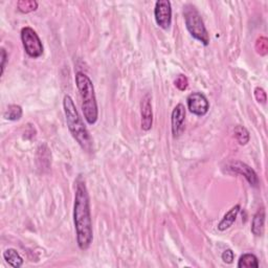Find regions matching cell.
<instances>
[{
  "label": "cell",
  "instance_id": "obj_1",
  "mask_svg": "<svg viewBox=\"0 0 268 268\" xmlns=\"http://www.w3.org/2000/svg\"><path fill=\"white\" fill-rule=\"evenodd\" d=\"M74 223L80 249H88L93 240L92 218L88 190L85 181L81 179V177L77 180L74 203Z\"/></svg>",
  "mask_w": 268,
  "mask_h": 268
},
{
  "label": "cell",
  "instance_id": "obj_2",
  "mask_svg": "<svg viewBox=\"0 0 268 268\" xmlns=\"http://www.w3.org/2000/svg\"><path fill=\"white\" fill-rule=\"evenodd\" d=\"M63 108L67 127L69 131H71L73 137L76 139L77 143L85 151V152L87 153L93 152L92 137L86 128L82 118H81V115L79 114L75 102L71 96L66 95L64 97Z\"/></svg>",
  "mask_w": 268,
  "mask_h": 268
},
{
  "label": "cell",
  "instance_id": "obj_3",
  "mask_svg": "<svg viewBox=\"0 0 268 268\" xmlns=\"http://www.w3.org/2000/svg\"><path fill=\"white\" fill-rule=\"evenodd\" d=\"M76 84L82 99L84 118L89 125H95L99 118V109L92 81L86 74L78 72L76 74Z\"/></svg>",
  "mask_w": 268,
  "mask_h": 268
},
{
  "label": "cell",
  "instance_id": "obj_4",
  "mask_svg": "<svg viewBox=\"0 0 268 268\" xmlns=\"http://www.w3.org/2000/svg\"><path fill=\"white\" fill-rule=\"evenodd\" d=\"M183 18L185 22L186 30L189 31L191 36L201 42L203 45H208L209 36L204 26V22L201 18V15L198 12L197 8L191 4L185 5L183 7Z\"/></svg>",
  "mask_w": 268,
  "mask_h": 268
},
{
  "label": "cell",
  "instance_id": "obj_5",
  "mask_svg": "<svg viewBox=\"0 0 268 268\" xmlns=\"http://www.w3.org/2000/svg\"><path fill=\"white\" fill-rule=\"evenodd\" d=\"M21 41L26 53L34 59L41 57L43 54V44L38 34L32 28L26 27L21 30Z\"/></svg>",
  "mask_w": 268,
  "mask_h": 268
},
{
  "label": "cell",
  "instance_id": "obj_6",
  "mask_svg": "<svg viewBox=\"0 0 268 268\" xmlns=\"http://www.w3.org/2000/svg\"><path fill=\"white\" fill-rule=\"evenodd\" d=\"M154 17L157 26L162 30H169L172 25V7L168 0H158L154 8Z\"/></svg>",
  "mask_w": 268,
  "mask_h": 268
},
{
  "label": "cell",
  "instance_id": "obj_7",
  "mask_svg": "<svg viewBox=\"0 0 268 268\" xmlns=\"http://www.w3.org/2000/svg\"><path fill=\"white\" fill-rule=\"evenodd\" d=\"M188 109L197 116H204L209 109V103L201 92H193L186 98Z\"/></svg>",
  "mask_w": 268,
  "mask_h": 268
},
{
  "label": "cell",
  "instance_id": "obj_8",
  "mask_svg": "<svg viewBox=\"0 0 268 268\" xmlns=\"http://www.w3.org/2000/svg\"><path fill=\"white\" fill-rule=\"evenodd\" d=\"M228 169L237 174H240V175H243L249 182V184L253 186V188H258L259 186L260 180H259L257 173H255L253 169H251L248 165L244 164V162L240 160H235V161H231L228 165Z\"/></svg>",
  "mask_w": 268,
  "mask_h": 268
},
{
  "label": "cell",
  "instance_id": "obj_9",
  "mask_svg": "<svg viewBox=\"0 0 268 268\" xmlns=\"http://www.w3.org/2000/svg\"><path fill=\"white\" fill-rule=\"evenodd\" d=\"M184 120H185V108L183 104L176 105V107L173 109L171 115V126H172V134L174 137H178L181 135L184 129Z\"/></svg>",
  "mask_w": 268,
  "mask_h": 268
},
{
  "label": "cell",
  "instance_id": "obj_10",
  "mask_svg": "<svg viewBox=\"0 0 268 268\" xmlns=\"http://www.w3.org/2000/svg\"><path fill=\"white\" fill-rule=\"evenodd\" d=\"M151 96L149 93L143 98L141 102V115H142V129L149 131L152 128L153 124V113L152 105H151Z\"/></svg>",
  "mask_w": 268,
  "mask_h": 268
},
{
  "label": "cell",
  "instance_id": "obj_11",
  "mask_svg": "<svg viewBox=\"0 0 268 268\" xmlns=\"http://www.w3.org/2000/svg\"><path fill=\"white\" fill-rule=\"evenodd\" d=\"M240 209H241L240 204H236L235 206H232L229 211L223 216L222 220L219 222L218 229L220 231H224L228 229L230 226H232V224L235 223V221L238 217V214L240 213Z\"/></svg>",
  "mask_w": 268,
  "mask_h": 268
},
{
  "label": "cell",
  "instance_id": "obj_12",
  "mask_svg": "<svg viewBox=\"0 0 268 268\" xmlns=\"http://www.w3.org/2000/svg\"><path fill=\"white\" fill-rule=\"evenodd\" d=\"M265 229V209L263 207L259 208L258 212L254 214L251 222V232L257 237H261L264 234Z\"/></svg>",
  "mask_w": 268,
  "mask_h": 268
},
{
  "label": "cell",
  "instance_id": "obj_13",
  "mask_svg": "<svg viewBox=\"0 0 268 268\" xmlns=\"http://www.w3.org/2000/svg\"><path fill=\"white\" fill-rule=\"evenodd\" d=\"M4 258L10 266L14 268H19L23 265V259L21 258L19 252L14 248H8L4 252Z\"/></svg>",
  "mask_w": 268,
  "mask_h": 268
},
{
  "label": "cell",
  "instance_id": "obj_14",
  "mask_svg": "<svg viewBox=\"0 0 268 268\" xmlns=\"http://www.w3.org/2000/svg\"><path fill=\"white\" fill-rule=\"evenodd\" d=\"M237 266L239 268H258L259 261L253 253H244L240 257Z\"/></svg>",
  "mask_w": 268,
  "mask_h": 268
},
{
  "label": "cell",
  "instance_id": "obj_15",
  "mask_svg": "<svg viewBox=\"0 0 268 268\" xmlns=\"http://www.w3.org/2000/svg\"><path fill=\"white\" fill-rule=\"evenodd\" d=\"M22 108L19 105H10L6 112L4 113V116L6 120L9 121H19L22 116Z\"/></svg>",
  "mask_w": 268,
  "mask_h": 268
},
{
  "label": "cell",
  "instance_id": "obj_16",
  "mask_svg": "<svg viewBox=\"0 0 268 268\" xmlns=\"http://www.w3.org/2000/svg\"><path fill=\"white\" fill-rule=\"evenodd\" d=\"M17 9L23 14H29L38 9V3L35 0H19L17 3Z\"/></svg>",
  "mask_w": 268,
  "mask_h": 268
},
{
  "label": "cell",
  "instance_id": "obj_17",
  "mask_svg": "<svg viewBox=\"0 0 268 268\" xmlns=\"http://www.w3.org/2000/svg\"><path fill=\"white\" fill-rule=\"evenodd\" d=\"M235 137L238 141V143L242 146L246 145L249 142V132L245 127L243 126H237L234 130Z\"/></svg>",
  "mask_w": 268,
  "mask_h": 268
},
{
  "label": "cell",
  "instance_id": "obj_18",
  "mask_svg": "<svg viewBox=\"0 0 268 268\" xmlns=\"http://www.w3.org/2000/svg\"><path fill=\"white\" fill-rule=\"evenodd\" d=\"M255 51L261 56L267 55L268 52V40L265 37H260L257 42H255Z\"/></svg>",
  "mask_w": 268,
  "mask_h": 268
},
{
  "label": "cell",
  "instance_id": "obj_19",
  "mask_svg": "<svg viewBox=\"0 0 268 268\" xmlns=\"http://www.w3.org/2000/svg\"><path fill=\"white\" fill-rule=\"evenodd\" d=\"M174 84H175V86L178 90L184 91L189 86L188 78H186L184 75H179V76H177L175 81H174Z\"/></svg>",
  "mask_w": 268,
  "mask_h": 268
},
{
  "label": "cell",
  "instance_id": "obj_20",
  "mask_svg": "<svg viewBox=\"0 0 268 268\" xmlns=\"http://www.w3.org/2000/svg\"><path fill=\"white\" fill-rule=\"evenodd\" d=\"M221 258H222L223 262L226 263V264H231L232 262H234V258H235V254H234V251H232L231 249H225L222 254H221Z\"/></svg>",
  "mask_w": 268,
  "mask_h": 268
},
{
  "label": "cell",
  "instance_id": "obj_21",
  "mask_svg": "<svg viewBox=\"0 0 268 268\" xmlns=\"http://www.w3.org/2000/svg\"><path fill=\"white\" fill-rule=\"evenodd\" d=\"M254 98L255 100H257L259 103H262L264 104L267 100V97H266V92L263 88L261 87H257L254 89Z\"/></svg>",
  "mask_w": 268,
  "mask_h": 268
},
{
  "label": "cell",
  "instance_id": "obj_22",
  "mask_svg": "<svg viewBox=\"0 0 268 268\" xmlns=\"http://www.w3.org/2000/svg\"><path fill=\"white\" fill-rule=\"evenodd\" d=\"M7 61H8V54H7V51L3 48L2 49V76L5 73V68H6Z\"/></svg>",
  "mask_w": 268,
  "mask_h": 268
}]
</instances>
